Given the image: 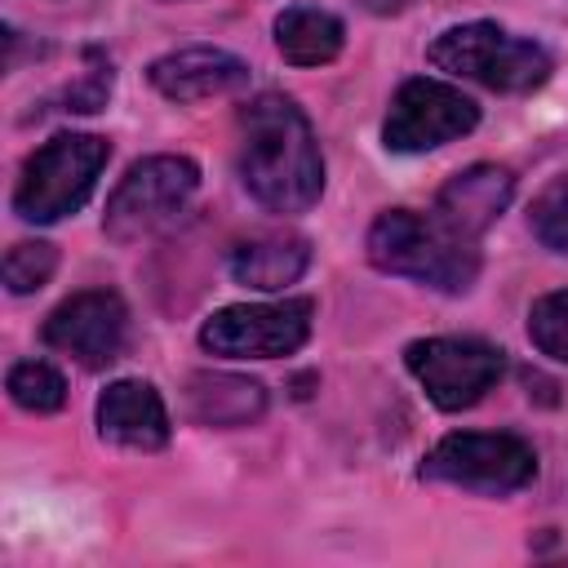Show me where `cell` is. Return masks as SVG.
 Here are the masks:
<instances>
[{
  "label": "cell",
  "instance_id": "cell-1",
  "mask_svg": "<svg viewBox=\"0 0 568 568\" xmlns=\"http://www.w3.org/2000/svg\"><path fill=\"white\" fill-rule=\"evenodd\" d=\"M240 178L271 213H306L324 191V160L302 106L284 93H257L240 111Z\"/></svg>",
  "mask_w": 568,
  "mask_h": 568
},
{
  "label": "cell",
  "instance_id": "cell-2",
  "mask_svg": "<svg viewBox=\"0 0 568 568\" xmlns=\"http://www.w3.org/2000/svg\"><path fill=\"white\" fill-rule=\"evenodd\" d=\"M368 262L439 293H466L479 275L475 240L453 231L444 217H422L413 209H386L368 226Z\"/></svg>",
  "mask_w": 568,
  "mask_h": 568
},
{
  "label": "cell",
  "instance_id": "cell-3",
  "mask_svg": "<svg viewBox=\"0 0 568 568\" xmlns=\"http://www.w3.org/2000/svg\"><path fill=\"white\" fill-rule=\"evenodd\" d=\"M426 58L448 71V75H462V80H475L484 89H497V93H528V89H541L555 71L550 53L537 44V40H519L510 31H501L497 22H462V27H448L430 40Z\"/></svg>",
  "mask_w": 568,
  "mask_h": 568
},
{
  "label": "cell",
  "instance_id": "cell-4",
  "mask_svg": "<svg viewBox=\"0 0 568 568\" xmlns=\"http://www.w3.org/2000/svg\"><path fill=\"white\" fill-rule=\"evenodd\" d=\"M111 160V142L98 133H58L53 142H44L40 151L27 155L22 178L13 186V213L22 222H58L67 213H75L93 186L98 173Z\"/></svg>",
  "mask_w": 568,
  "mask_h": 568
},
{
  "label": "cell",
  "instance_id": "cell-5",
  "mask_svg": "<svg viewBox=\"0 0 568 568\" xmlns=\"http://www.w3.org/2000/svg\"><path fill=\"white\" fill-rule=\"evenodd\" d=\"M532 475H537V453L528 439H519L510 430L444 435L422 462V479H439V484L488 493V497L519 493L524 484H532Z\"/></svg>",
  "mask_w": 568,
  "mask_h": 568
},
{
  "label": "cell",
  "instance_id": "cell-6",
  "mask_svg": "<svg viewBox=\"0 0 568 568\" xmlns=\"http://www.w3.org/2000/svg\"><path fill=\"white\" fill-rule=\"evenodd\" d=\"M195 186H200V169L186 155H146V160H138L106 200V213H102L106 240L133 244V240L155 235L160 226H169L186 209Z\"/></svg>",
  "mask_w": 568,
  "mask_h": 568
},
{
  "label": "cell",
  "instance_id": "cell-7",
  "mask_svg": "<svg viewBox=\"0 0 568 568\" xmlns=\"http://www.w3.org/2000/svg\"><path fill=\"white\" fill-rule=\"evenodd\" d=\"M311 315H315L311 297L222 306L217 315L204 320L200 346L226 359H280L311 337Z\"/></svg>",
  "mask_w": 568,
  "mask_h": 568
},
{
  "label": "cell",
  "instance_id": "cell-8",
  "mask_svg": "<svg viewBox=\"0 0 568 568\" xmlns=\"http://www.w3.org/2000/svg\"><path fill=\"white\" fill-rule=\"evenodd\" d=\"M404 364L422 382L435 408L462 413L493 390V382L506 368V355L479 337H422L408 342Z\"/></svg>",
  "mask_w": 568,
  "mask_h": 568
},
{
  "label": "cell",
  "instance_id": "cell-9",
  "mask_svg": "<svg viewBox=\"0 0 568 568\" xmlns=\"http://www.w3.org/2000/svg\"><path fill=\"white\" fill-rule=\"evenodd\" d=\"M475 124H479V106L462 89L430 80V75H413L399 84V93L386 111L382 138L390 151L417 155V151H435L444 142L466 138Z\"/></svg>",
  "mask_w": 568,
  "mask_h": 568
},
{
  "label": "cell",
  "instance_id": "cell-10",
  "mask_svg": "<svg viewBox=\"0 0 568 568\" xmlns=\"http://www.w3.org/2000/svg\"><path fill=\"white\" fill-rule=\"evenodd\" d=\"M124 333H129V311L111 288L71 293L44 320V346L62 351L80 368H106L124 351Z\"/></svg>",
  "mask_w": 568,
  "mask_h": 568
},
{
  "label": "cell",
  "instance_id": "cell-11",
  "mask_svg": "<svg viewBox=\"0 0 568 568\" xmlns=\"http://www.w3.org/2000/svg\"><path fill=\"white\" fill-rule=\"evenodd\" d=\"M151 84L173 98V102H200V98H222L248 84V62L226 53V49H209V44H191V49H173L164 58L151 62Z\"/></svg>",
  "mask_w": 568,
  "mask_h": 568
},
{
  "label": "cell",
  "instance_id": "cell-12",
  "mask_svg": "<svg viewBox=\"0 0 568 568\" xmlns=\"http://www.w3.org/2000/svg\"><path fill=\"white\" fill-rule=\"evenodd\" d=\"M98 430H102L106 444H120V448H133V453H155V448L169 444L164 399L155 395L151 382L120 377L98 399Z\"/></svg>",
  "mask_w": 568,
  "mask_h": 568
},
{
  "label": "cell",
  "instance_id": "cell-13",
  "mask_svg": "<svg viewBox=\"0 0 568 568\" xmlns=\"http://www.w3.org/2000/svg\"><path fill=\"white\" fill-rule=\"evenodd\" d=\"M510 195H515L510 169H501V164H470V169L453 173V178L439 186V195H435V217H444L453 231L479 240V235L506 213Z\"/></svg>",
  "mask_w": 568,
  "mask_h": 568
},
{
  "label": "cell",
  "instance_id": "cell-14",
  "mask_svg": "<svg viewBox=\"0 0 568 568\" xmlns=\"http://www.w3.org/2000/svg\"><path fill=\"white\" fill-rule=\"evenodd\" d=\"M311 266V244L293 231H262L231 248V275L235 284H248L257 293H275L293 284Z\"/></svg>",
  "mask_w": 568,
  "mask_h": 568
},
{
  "label": "cell",
  "instance_id": "cell-15",
  "mask_svg": "<svg viewBox=\"0 0 568 568\" xmlns=\"http://www.w3.org/2000/svg\"><path fill=\"white\" fill-rule=\"evenodd\" d=\"M186 408L200 426H248L266 408V390L231 373H195L186 382Z\"/></svg>",
  "mask_w": 568,
  "mask_h": 568
},
{
  "label": "cell",
  "instance_id": "cell-16",
  "mask_svg": "<svg viewBox=\"0 0 568 568\" xmlns=\"http://www.w3.org/2000/svg\"><path fill=\"white\" fill-rule=\"evenodd\" d=\"M346 44V27L337 13L315 9V4H293L275 18V49L293 67H320L333 62Z\"/></svg>",
  "mask_w": 568,
  "mask_h": 568
},
{
  "label": "cell",
  "instance_id": "cell-17",
  "mask_svg": "<svg viewBox=\"0 0 568 568\" xmlns=\"http://www.w3.org/2000/svg\"><path fill=\"white\" fill-rule=\"evenodd\" d=\"M9 399L27 413H58L67 404V382L58 368H49L44 359H22L9 368Z\"/></svg>",
  "mask_w": 568,
  "mask_h": 568
},
{
  "label": "cell",
  "instance_id": "cell-18",
  "mask_svg": "<svg viewBox=\"0 0 568 568\" xmlns=\"http://www.w3.org/2000/svg\"><path fill=\"white\" fill-rule=\"evenodd\" d=\"M528 226H532V235L550 253H568V173L564 178H550L537 191V200L528 209Z\"/></svg>",
  "mask_w": 568,
  "mask_h": 568
},
{
  "label": "cell",
  "instance_id": "cell-19",
  "mask_svg": "<svg viewBox=\"0 0 568 568\" xmlns=\"http://www.w3.org/2000/svg\"><path fill=\"white\" fill-rule=\"evenodd\" d=\"M58 271V248L44 240H18L4 253V284L9 293H36L49 284V275Z\"/></svg>",
  "mask_w": 568,
  "mask_h": 568
},
{
  "label": "cell",
  "instance_id": "cell-20",
  "mask_svg": "<svg viewBox=\"0 0 568 568\" xmlns=\"http://www.w3.org/2000/svg\"><path fill=\"white\" fill-rule=\"evenodd\" d=\"M528 337H532V346L541 355L568 364V288L546 293V297L532 302V311H528Z\"/></svg>",
  "mask_w": 568,
  "mask_h": 568
},
{
  "label": "cell",
  "instance_id": "cell-21",
  "mask_svg": "<svg viewBox=\"0 0 568 568\" xmlns=\"http://www.w3.org/2000/svg\"><path fill=\"white\" fill-rule=\"evenodd\" d=\"M364 4H373V9H399L404 0H364Z\"/></svg>",
  "mask_w": 568,
  "mask_h": 568
}]
</instances>
